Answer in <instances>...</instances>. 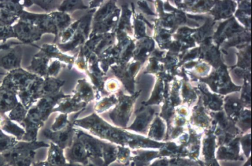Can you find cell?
Returning a JSON list of instances; mask_svg holds the SVG:
<instances>
[{
  "mask_svg": "<svg viewBox=\"0 0 252 166\" xmlns=\"http://www.w3.org/2000/svg\"><path fill=\"white\" fill-rule=\"evenodd\" d=\"M46 146H49L48 144L43 142H18L4 156L15 166H30L34 155L33 150Z\"/></svg>",
  "mask_w": 252,
  "mask_h": 166,
  "instance_id": "7a4b0ae2",
  "label": "cell"
},
{
  "mask_svg": "<svg viewBox=\"0 0 252 166\" xmlns=\"http://www.w3.org/2000/svg\"><path fill=\"white\" fill-rule=\"evenodd\" d=\"M66 155L67 160L71 163L78 162L87 165L88 163L86 151L78 138L74 141L72 147L69 148Z\"/></svg>",
  "mask_w": 252,
  "mask_h": 166,
  "instance_id": "52a82bcc",
  "label": "cell"
},
{
  "mask_svg": "<svg viewBox=\"0 0 252 166\" xmlns=\"http://www.w3.org/2000/svg\"><path fill=\"white\" fill-rule=\"evenodd\" d=\"M44 136L48 139L54 142L62 149L71 144L73 138V130L70 125H68L66 129L58 131H52L49 129H45L43 132Z\"/></svg>",
  "mask_w": 252,
  "mask_h": 166,
  "instance_id": "8992f818",
  "label": "cell"
},
{
  "mask_svg": "<svg viewBox=\"0 0 252 166\" xmlns=\"http://www.w3.org/2000/svg\"><path fill=\"white\" fill-rule=\"evenodd\" d=\"M18 58L13 53H10L7 56H5L2 59V64L6 67L9 68V66H12L17 64Z\"/></svg>",
  "mask_w": 252,
  "mask_h": 166,
  "instance_id": "2e32d148",
  "label": "cell"
},
{
  "mask_svg": "<svg viewBox=\"0 0 252 166\" xmlns=\"http://www.w3.org/2000/svg\"><path fill=\"white\" fill-rule=\"evenodd\" d=\"M67 122L66 116L63 115H60L56 119L54 123L52 125L51 130L55 132L62 130L65 126Z\"/></svg>",
  "mask_w": 252,
  "mask_h": 166,
  "instance_id": "5bb4252c",
  "label": "cell"
},
{
  "mask_svg": "<svg viewBox=\"0 0 252 166\" xmlns=\"http://www.w3.org/2000/svg\"><path fill=\"white\" fill-rule=\"evenodd\" d=\"M16 93L12 90L1 86L0 87V113L11 111L18 104Z\"/></svg>",
  "mask_w": 252,
  "mask_h": 166,
  "instance_id": "ba28073f",
  "label": "cell"
},
{
  "mask_svg": "<svg viewBox=\"0 0 252 166\" xmlns=\"http://www.w3.org/2000/svg\"><path fill=\"white\" fill-rule=\"evenodd\" d=\"M20 124L25 130L22 140L25 142L36 141L38 130L43 125L41 121L33 113L28 111L26 118Z\"/></svg>",
  "mask_w": 252,
  "mask_h": 166,
  "instance_id": "5b68a950",
  "label": "cell"
},
{
  "mask_svg": "<svg viewBox=\"0 0 252 166\" xmlns=\"http://www.w3.org/2000/svg\"><path fill=\"white\" fill-rule=\"evenodd\" d=\"M37 78L22 70L12 71L3 80L1 86L18 94L25 91Z\"/></svg>",
  "mask_w": 252,
  "mask_h": 166,
  "instance_id": "3957f363",
  "label": "cell"
},
{
  "mask_svg": "<svg viewBox=\"0 0 252 166\" xmlns=\"http://www.w3.org/2000/svg\"><path fill=\"white\" fill-rule=\"evenodd\" d=\"M130 151L127 148L119 147L117 157L120 162L125 164L129 158Z\"/></svg>",
  "mask_w": 252,
  "mask_h": 166,
  "instance_id": "9a60e30c",
  "label": "cell"
},
{
  "mask_svg": "<svg viewBox=\"0 0 252 166\" xmlns=\"http://www.w3.org/2000/svg\"><path fill=\"white\" fill-rule=\"evenodd\" d=\"M78 138L83 144L86 151L88 157L96 160L97 163L100 162L101 166H103V144L101 142L88 136L85 134H79Z\"/></svg>",
  "mask_w": 252,
  "mask_h": 166,
  "instance_id": "277c9868",
  "label": "cell"
},
{
  "mask_svg": "<svg viewBox=\"0 0 252 166\" xmlns=\"http://www.w3.org/2000/svg\"><path fill=\"white\" fill-rule=\"evenodd\" d=\"M1 130L12 135L17 140H22L25 134L24 129L9 119L8 118Z\"/></svg>",
  "mask_w": 252,
  "mask_h": 166,
  "instance_id": "30bf717a",
  "label": "cell"
},
{
  "mask_svg": "<svg viewBox=\"0 0 252 166\" xmlns=\"http://www.w3.org/2000/svg\"><path fill=\"white\" fill-rule=\"evenodd\" d=\"M63 166H82L81 165H79L78 164H65Z\"/></svg>",
  "mask_w": 252,
  "mask_h": 166,
  "instance_id": "ffe728a7",
  "label": "cell"
},
{
  "mask_svg": "<svg viewBox=\"0 0 252 166\" xmlns=\"http://www.w3.org/2000/svg\"><path fill=\"white\" fill-rule=\"evenodd\" d=\"M75 124L88 129L94 134L122 145H129L131 148L143 147L149 140L143 137L131 134L108 124L98 117H90L76 121Z\"/></svg>",
  "mask_w": 252,
  "mask_h": 166,
  "instance_id": "6da1fadb",
  "label": "cell"
},
{
  "mask_svg": "<svg viewBox=\"0 0 252 166\" xmlns=\"http://www.w3.org/2000/svg\"><path fill=\"white\" fill-rule=\"evenodd\" d=\"M27 113L28 110L22 104L18 102L17 105L10 111L8 118L11 120L16 121L20 124L26 118Z\"/></svg>",
  "mask_w": 252,
  "mask_h": 166,
  "instance_id": "8fae6325",
  "label": "cell"
},
{
  "mask_svg": "<svg viewBox=\"0 0 252 166\" xmlns=\"http://www.w3.org/2000/svg\"><path fill=\"white\" fill-rule=\"evenodd\" d=\"M18 142L15 137L8 136L0 129V152L11 149Z\"/></svg>",
  "mask_w": 252,
  "mask_h": 166,
  "instance_id": "4fadbf2b",
  "label": "cell"
},
{
  "mask_svg": "<svg viewBox=\"0 0 252 166\" xmlns=\"http://www.w3.org/2000/svg\"><path fill=\"white\" fill-rule=\"evenodd\" d=\"M118 150L116 146L107 143L103 144V157L104 166H108L117 158Z\"/></svg>",
  "mask_w": 252,
  "mask_h": 166,
  "instance_id": "7c38bea8",
  "label": "cell"
},
{
  "mask_svg": "<svg viewBox=\"0 0 252 166\" xmlns=\"http://www.w3.org/2000/svg\"><path fill=\"white\" fill-rule=\"evenodd\" d=\"M48 160L52 166H63L65 164V159L62 149L56 144L51 143Z\"/></svg>",
  "mask_w": 252,
  "mask_h": 166,
  "instance_id": "9c48e42d",
  "label": "cell"
},
{
  "mask_svg": "<svg viewBox=\"0 0 252 166\" xmlns=\"http://www.w3.org/2000/svg\"><path fill=\"white\" fill-rule=\"evenodd\" d=\"M88 166H94L90 165H88Z\"/></svg>",
  "mask_w": 252,
  "mask_h": 166,
  "instance_id": "44dd1931",
  "label": "cell"
},
{
  "mask_svg": "<svg viewBox=\"0 0 252 166\" xmlns=\"http://www.w3.org/2000/svg\"><path fill=\"white\" fill-rule=\"evenodd\" d=\"M35 166H52L51 165H50V164H48V163H40V164H37Z\"/></svg>",
  "mask_w": 252,
  "mask_h": 166,
  "instance_id": "d6986e66",
  "label": "cell"
},
{
  "mask_svg": "<svg viewBox=\"0 0 252 166\" xmlns=\"http://www.w3.org/2000/svg\"><path fill=\"white\" fill-rule=\"evenodd\" d=\"M8 117H6L4 114L0 113V129L1 130L2 127L5 124Z\"/></svg>",
  "mask_w": 252,
  "mask_h": 166,
  "instance_id": "e0dca14e",
  "label": "cell"
},
{
  "mask_svg": "<svg viewBox=\"0 0 252 166\" xmlns=\"http://www.w3.org/2000/svg\"><path fill=\"white\" fill-rule=\"evenodd\" d=\"M0 166H7L5 164V159L0 155Z\"/></svg>",
  "mask_w": 252,
  "mask_h": 166,
  "instance_id": "ac0fdd59",
  "label": "cell"
}]
</instances>
